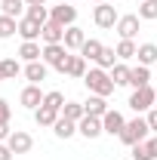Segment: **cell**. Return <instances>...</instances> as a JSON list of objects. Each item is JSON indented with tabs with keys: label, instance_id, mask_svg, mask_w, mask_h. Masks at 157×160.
<instances>
[{
	"label": "cell",
	"instance_id": "cell-19",
	"mask_svg": "<svg viewBox=\"0 0 157 160\" xmlns=\"http://www.w3.org/2000/svg\"><path fill=\"white\" fill-rule=\"evenodd\" d=\"M40 40H43V43H62V40H65V28L56 25V22H46L43 31H40Z\"/></svg>",
	"mask_w": 157,
	"mask_h": 160
},
{
	"label": "cell",
	"instance_id": "cell-2",
	"mask_svg": "<svg viewBox=\"0 0 157 160\" xmlns=\"http://www.w3.org/2000/svg\"><path fill=\"white\" fill-rule=\"evenodd\" d=\"M148 132H151V126H148V117H133V120H126V126H123V132H120L117 139L123 142V145H139V142H145L148 139Z\"/></svg>",
	"mask_w": 157,
	"mask_h": 160
},
{
	"label": "cell",
	"instance_id": "cell-43",
	"mask_svg": "<svg viewBox=\"0 0 157 160\" xmlns=\"http://www.w3.org/2000/svg\"><path fill=\"white\" fill-rule=\"evenodd\" d=\"M68 3H77V0H68Z\"/></svg>",
	"mask_w": 157,
	"mask_h": 160
},
{
	"label": "cell",
	"instance_id": "cell-35",
	"mask_svg": "<svg viewBox=\"0 0 157 160\" xmlns=\"http://www.w3.org/2000/svg\"><path fill=\"white\" fill-rule=\"evenodd\" d=\"M9 117H13V108H9V102L0 99V123H9Z\"/></svg>",
	"mask_w": 157,
	"mask_h": 160
},
{
	"label": "cell",
	"instance_id": "cell-10",
	"mask_svg": "<svg viewBox=\"0 0 157 160\" xmlns=\"http://www.w3.org/2000/svg\"><path fill=\"white\" fill-rule=\"evenodd\" d=\"M77 132L83 139H89V142L99 139V136L105 132V129H102V117H89V114H86L83 120H77Z\"/></svg>",
	"mask_w": 157,
	"mask_h": 160
},
{
	"label": "cell",
	"instance_id": "cell-5",
	"mask_svg": "<svg viewBox=\"0 0 157 160\" xmlns=\"http://www.w3.org/2000/svg\"><path fill=\"white\" fill-rule=\"evenodd\" d=\"M49 22H56V25H62V28H71L74 22H77V6L74 3H59V6H53L49 9Z\"/></svg>",
	"mask_w": 157,
	"mask_h": 160
},
{
	"label": "cell",
	"instance_id": "cell-16",
	"mask_svg": "<svg viewBox=\"0 0 157 160\" xmlns=\"http://www.w3.org/2000/svg\"><path fill=\"white\" fill-rule=\"evenodd\" d=\"M19 56H22L25 62H40V59H43V46H40L37 40H22Z\"/></svg>",
	"mask_w": 157,
	"mask_h": 160
},
{
	"label": "cell",
	"instance_id": "cell-21",
	"mask_svg": "<svg viewBox=\"0 0 157 160\" xmlns=\"http://www.w3.org/2000/svg\"><path fill=\"white\" fill-rule=\"evenodd\" d=\"M151 83V68L148 65H136L133 71H129V86L139 89V86H148Z\"/></svg>",
	"mask_w": 157,
	"mask_h": 160
},
{
	"label": "cell",
	"instance_id": "cell-24",
	"mask_svg": "<svg viewBox=\"0 0 157 160\" xmlns=\"http://www.w3.org/2000/svg\"><path fill=\"white\" fill-rule=\"evenodd\" d=\"M102 49H105V46H102L99 40L86 37V43L80 46V56H83V59H86V62H99V56H102Z\"/></svg>",
	"mask_w": 157,
	"mask_h": 160
},
{
	"label": "cell",
	"instance_id": "cell-32",
	"mask_svg": "<svg viewBox=\"0 0 157 160\" xmlns=\"http://www.w3.org/2000/svg\"><path fill=\"white\" fill-rule=\"evenodd\" d=\"M25 16L34 19V22H40V25H46V22H49V9H46V6H28Z\"/></svg>",
	"mask_w": 157,
	"mask_h": 160
},
{
	"label": "cell",
	"instance_id": "cell-15",
	"mask_svg": "<svg viewBox=\"0 0 157 160\" xmlns=\"http://www.w3.org/2000/svg\"><path fill=\"white\" fill-rule=\"evenodd\" d=\"M83 108H86V114H89V117H105V114L111 111L105 96H89V99L83 102Z\"/></svg>",
	"mask_w": 157,
	"mask_h": 160
},
{
	"label": "cell",
	"instance_id": "cell-18",
	"mask_svg": "<svg viewBox=\"0 0 157 160\" xmlns=\"http://www.w3.org/2000/svg\"><path fill=\"white\" fill-rule=\"evenodd\" d=\"M0 12L9 16V19H25L28 3H25V0H3V3H0Z\"/></svg>",
	"mask_w": 157,
	"mask_h": 160
},
{
	"label": "cell",
	"instance_id": "cell-12",
	"mask_svg": "<svg viewBox=\"0 0 157 160\" xmlns=\"http://www.w3.org/2000/svg\"><path fill=\"white\" fill-rule=\"evenodd\" d=\"M62 74H68V77H77V80H83L86 77V59L83 56H68V62H65V68H62Z\"/></svg>",
	"mask_w": 157,
	"mask_h": 160
},
{
	"label": "cell",
	"instance_id": "cell-23",
	"mask_svg": "<svg viewBox=\"0 0 157 160\" xmlns=\"http://www.w3.org/2000/svg\"><path fill=\"white\" fill-rule=\"evenodd\" d=\"M62 117H68V120H83L86 117V108H83V102H65L62 105Z\"/></svg>",
	"mask_w": 157,
	"mask_h": 160
},
{
	"label": "cell",
	"instance_id": "cell-27",
	"mask_svg": "<svg viewBox=\"0 0 157 160\" xmlns=\"http://www.w3.org/2000/svg\"><path fill=\"white\" fill-rule=\"evenodd\" d=\"M13 34H19V19H9L0 12V40H9Z\"/></svg>",
	"mask_w": 157,
	"mask_h": 160
},
{
	"label": "cell",
	"instance_id": "cell-30",
	"mask_svg": "<svg viewBox=\"0 0 157 160\" xmlns=\"http://www.w3.org/2000/svg\"><path fill=\"white\" fill-rule=\"evenodd\" d=\"M139 19L142 22H154L157 19V0H142L139 3Z\"/></svg>",
	"mask_w": 157,
	"mask_h": 160
},
{
	"label": "cell",
	"instance_id": "cell-6",
	"mask_svg": "<svg viewBox=\"0 0 157 160\" xmlns=\"http://www.w3.org/2000/svg\"><path fill=\"white\" fill-rule=\"evenodd\" d=\"M93 22H96L99 28H114L120 22L117 9L111 6V0H105V3H96V9H93Z\"/></svg>",
	"mask_w": 157,
	"mask_h": 160
},
{
	"label": "cell",
	"instance_id": "cell-8",
	"mask_svg": "<svg viewBox=\"0 0 157 160\" xmlns=\"http://www.w3.org/2000/svg\"><path fill=\"white\" fill-rule=\"evenodd\" d=\"M6 145H9L13 154H28V151L34 148V139H31V132H25V129H13V136L6 139Z\"/></svg>",
	"mask_w": 157,
	"mask_h": 160
},
{
	"label": "cell",
	"instance_id": "cell-22",
	"mask_svg": "<svg viewBox=\"0 0 157 160\" xmlns=\"http://www.w3.org/2000/svg\"><path fill=\"white\" fill-rule=\"evenodd\" d=\"M139 65H157V43H139V52H136Z\"/></svg>",
	"mask_w": 157,
	"mask_h": 160
},
{
	"label": "cell",
	"instance_id": "cell-13",
	"mask_svg": "<svg viewBox=\"0 0 157 160\" xmlns=\"http://www.w3.org/2000/svg\"><path fill=\"white\" fill-rule=\"evenodd\" d=\"M71 52H80V46L86 43V34H83V28H77V25H71V28H65V40H62Z\"/></svg>",
	"mask_w": 157,
	"mask_h": 160
},
{
	"label": "cell",
	"instance_id": "cell-1",
	"mask_svg": "<svg viewBox=\"0 0 157 160\" xmlns=\"http://www.w3.org/2000/svg\"><path fill=\"white\" fill-rule=\"evenodd\" d=\"M83 83H86V89H89V96H111L114 92V80H111V74L105 71V68H89L86 71V77H83Z\"/></svg>",
	"mask_w": 157,
	"mask_h": 160
},
{
	"label": "cell",
	"instance_id": "cell-42",
	"mask_svg": "<svg viewBox=\"0 0 157 160\" xmlns=\"http://www.w3.org/2000/svg\"><path fill=\"white\" fill-rule=\"evenodd\" d=\"M93 3H105V0H93Z\"/></svg>",
	"mask_w": 157,
	"mask_h": 160
},
{
	"label": "cell",
	"instance_id": "cell-11",
	"mask_svg": "<svg viewBox=\"0 0 157 160\" xmlns=\"http://www.w3.org/2000/svg\"><path fill=\"white\" fill-rule=\"evenodd\" d=\"M123 126H126V120H123L120 111H108V114L102 117V129H105L108 136H120V132H123Z\"/></svg>",
	"mask_w": 157,
	"mask_h": 160
},
{
	"label": "cell",
	"instance_id": "cell-14",
	"mask_svg": "<svg viewBox=\"0 0 157 160\" xmlns=\"http://www.w3.org/2000/svg\"><path fill=\"white\" fill-rule=\"evenodd\" d=\"M40 31H43V25L40 22H34V19H19V37L22 40H40Z\"/></svg>",
	"mask_w": 157,
	"mask_h": 160
},
{
	"label": "cell",
	"instance_id": "cell-36",
	"mask_svg": "<svg viewBox=\"0 0 157 160\" xmlns=\"http://www.w3.org/2000/svg\"><path fill=\"white\" fill-rule=\"evenodd\" d=\"M13 157H16V154L9 151V145H6V142H0V160H13Z\"/></svg>",
	"mask_w": 157,
	"mask_h": 160
},
{
	"label": "cell",
	"instance_id": "cell-26",
	"mask_svg": "<svg viewBox=\"0 0 157 160\" xmlns=\"http://www.w3.org/2000/svg\"><path fill=\"white\" fill-rule=\"evenodd\" d=\"M53 132H56L59 139H71V136L77 132V123L68 120V117H59V120H56V126H53Z\"/></svg>",
	"mask_w": 157,
	"mask_h": 160
},
{
	"label": "cell",
	"instance_id": "cell-28",
	"mask_svg": "<svg viewBox=\"0 0 157 160\" xmlns=\"http://www.w3.org/2000/svg\"><path fill=\"white\" fill-rule=\"evenodd\" d=\"M117 59L120 62H129V59H136V52H139V46H136V40H120L117 46Z\"/></svg>",
	"mask_w": 157,
	"mask_h": 160
},
{
	"label": "cell",
	"instance_id": "cell-34",
	"mask_svg": "<svg viewBox=\"0 0 157 160\" xmlns=\"http://www.w3.org/2000/svg\"><path fill=\"white\" fill-rule=\"evenodd\" d=\"M3 71H6V80H16L22 74V65L16 59H3Z\"/></svg>",
	"mask_w": 157,
	"mask_h": 160
},
{
	"label": "cell",
	"instance_id": "cell-17",
	"mask_svg": "<svg viewBox=\"0 0 157 160\" xmlns=\"http://www.w3.org/2000/svg\"><path fill=\"white\" fill-rule=\"evenodd\" d=\"M62 117V111L56 108H49V105H40L37 111H34V120H37V126H56V120Z\"/></svg>",
	"mask_w": 157,
	"mask_h": 160
},
{
	"label": "cell",
	"instance_id": "cell-25",
	"mask_svg": "<svg viewBox=\"0 0 157 160\" xmlns=\"http://www.w3.org/2000/svg\"><path fill=\"white\" fill-rule=\"evenodd\" d=\"M129 71H133L129 65L117 62V65H114V68H111L108 74H111V80H114V86H129Z\"/></svg>",
	"mask_w": 157,
	"mask_h": 160
},
{
	"label": "cell",
	"instance_id": "cell-33",
	"mask_svg": "<svg viewBox=\"0 0 157 160\" xmlns=\"http://www.w3.org/2000/svg\"><path fill=\"white\" fill-rule=\"evenodd\" d=\"M133 160H154L151 148H148V139L139 142V145H133Z\"/></svg>",
	"mask_w": 157,
	"mask_h": 160
},
{
	"label": "cell",
	"instance_id": "cell-3",
	"mask_svg": "<svg viewBox=\"0 0 157 160\" xmlns=\"http://www.w3.org/2000/svg\"><path fill=\"white\" fill-rule=\"evenodd\" d=\"M157 102V92L154 86L148 83V86H139V89H133V96H129V108L136 111V114H145V111H151Z\"/></svg>",
	"mask_w": 157,
	"mask_h": 160
},
{
	"label": "cell",
	"instance_id": "cell-38",
	"mask_svg": "<svg viewBox=\"0 0 157 160\" xmlns=\"http://www.w3.org/2000/svg\"><path fill=\"white\" fill-rule=\"evenodd\" d=\"M13 136V129H9V123H0V142H6Z\"/></svg>",
	"mask_w": 157,
	"mask_h": 160
},
{
	"label": "cell",
	"instance_id": "cell-41",
	"mask_svg": "<svg viewBox=\"0 0 157 160\" xmlns=\"http://www.w3.org/2000/svg\"><path fill=\"white\" fill-rule=\"evenodd\" d=\"M6 80V71H3V59H0V83Z\"/></svg>",
	"mask_w": 157,
	"mask_h": 160
},
{
	"label": "cell",
	"instance_id": "cell-37",
	"mask_svg": "<svg viewBox=\"0 0 157 160\" xmlns=\"http://www.w3.org/2000/svg\"><path fill=\"white\" fill-rule=\"evenodd\" d=\"M148 126H151V132H157V108L148 111Z\"/></svg>",
	"mask_w": 157,
	"mask_h": 160
},
{
	"label": "cell",
	"instance_id": "cell-20",
	"mask_svg": "<svg viewBox=\"0 0 157 160\" xmlns=\"http://www.w3.org/2000/svg\"><path fill=\"white\" fill-rule=\"evenodd\" d=\"M46 71H49V65L40 59V62H28L25 65V77L31 80V83H40V80H46Z\"/></svg>",
	"mask_w": 157,
	"mask_h": 160
},
{
	"label": "cell",
	"instance_id": "cell-29",
	"mask_svg": "<svg viewBox=\"0 0 157 160\" xmlns=\"http://www.w3.org/2000/svg\"><path fill=\"white\" fill-rule=\"evenodd\" d=\"M117 62H120V59H117V49L105 46V49H102V56H99V62H96V68H105V71H111Z\"/></svg>",
	"mask_w": 157,
	"mask_h": 160
},
{
	"label": "cell",
	"instance_id": "cell-7",
	"mask_svg": "<svg viewBox=\"0 0 157 160\" xmlns=\"http://www.w3.org/2000/svg\"><path fill=\"white\" fill-rule=\"evenodd\" d=\"M114 28H117L120 40H136L139 28H142V19H139V12H129V16H120V22L114 25Z\"/></svg>",
	"mask_w": 157,
	"mask_h": 160
},
{
	"label": "cell",
	"instance_id": "cell-31",
	"mask_svg": "<svg viewBox=\"0 0 157 160\" xmlns=\"http://www.w3.org/2000/svg\"><path fill=\"white\" fill-rule=\"evenodd\" d=\"M43 105H49V108L62 111V105H65V92H59V89H49V92L43 96Z\"/></svg>",
	"mask_w": 157,
	"mask_h": 160
},
{
	"label": "cell",
	"instance_id": "cell-9",
	"mask_svg": "<svg viewBox=\"0 0 157 160\" xmlns=\"http://www.w3.org/2000/svg\"><path fill=\"white\" fill-rule=\"evenodd\" d=\"M43 96H46V92H40V83H28V86L22 89L19 102H22V108H28V111H37L40 105H43Z\"/></svg>",
	"mask_w": 157,
	"mask_h": 160
},
{
	"label": "cell",
	"instance_id": "cell-4",
	"mask_svg": "<svg viewBox=\"0 0 157 160\" xmlns=\"http://www.w3.org/2000/svg\"><path fill=\"white\" fill-rule=\"evenodd\" d=\"M71 56V49L65 46V43H43V62L49 65V68H56L62 74V68H65V62Z\"/></svg>",
	"mask_w": 157,
	"mask_h": 160
},
{
	"label": "cell",
	"instance_id": "cell-40",
	"mask_svg": "<svg viewBox=\"0 0 157 160\" xmlns=\"http://www.w3.org/2000/svg\"><path fill=\"white\" fill-rule=\"evenodd\" d=\"M25 3H28V6H46L49 0H25Z\"/></svg>",
	"mask_w": 157,
	"mask_h": 160
},
{
	"label": "cell",
	"instance_id": "cell-39",
	"mask_svg": "<svg viewBox=\"0 0 157 160\" xmlns=\"http://www.w3.org/2000/svg\"><path fill=\"white\" fill-rule=\"evenodd\" d=\"M148 148H151V154H154V160H157V132L148 139Z\"/></svg>",
	"mask_w": 157,
	"mask_h": 160
}]
</instances>
